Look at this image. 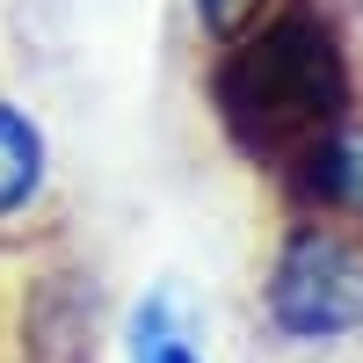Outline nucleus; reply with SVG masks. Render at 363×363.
<instances>
[{"mask_svg":"<svg viewBox=\"0 0 363 363\" xmlns=\"http://www.w3.org/2000/svg\"><path fill=\"white\" fill-rule=\"evenodd\" d=\"M211 116L255 174L284 182L363 102L356 44L335 0H269L240 37L203 58Z\"/></svg>","mask_w":363,"mask_h":363,"instance_id":"nucleus-1","label":"nucleus"},{"mask_svg":"<svg viewBox=\"0 0 363 363\" xmlns=\"http://www.w3.org/2000/svg\"><path fill=\"white\" fill-rule=\"evenodd\" d=\"M255 306H262V327L291 349H335L363 335V233L284 203Z\"/></svg>","mask_w":363,"mask_h":363,"instance_id":"nucleus-2","label":"nucleus"},{"mask_svg":"<svg viewBox=\"0 0 363 363\" xmlns=\"http://www.w3.org/2000/svg\"><path fill=\"white\" fill-rule=\"evenodd\" d=\"M124 356H131V363H203V356L189 349V327H182L174 291L138 298V313H131V327H124Z\"/></svg>","mask_w":363,"mask_h":363,"instance_id":"nucleus-5","label":"nucleus"},{"mask_svg":"<svg viewBox=\"0 0 363 363\" xmlns=\"http://www.w3.org/2000/svg\"><path fill=\"white\" fill-rule=\"evenodd\" d=\"M262 8H269V0H189V29L203 37V51H211V44L240 37V29H247Z\"/></svg>","mask_w":363,"mask_h":363,"instance_id":"nucleus-6","label":"nucleus"},{"mask_svg":"<svg viewBox=\"0 0 363 363\" xmlns=\"http://www.w3.org/2000/svg\"><path fill=\"white\" fill-rule=\"evenodd\" d=\"M277 189H284L291 211H320V218L363 233V116H349L342 131H327Z\"/></svg>","mask_w":363,"mask_h":363,"instance_id":"nucleus-3","label":"nucleus"},{"mask_svg":"<svg viewBox=\"0 0 363 363\" xmlns=\"http://www.w3.org/2000/svg\"><path fill=\"white\" fill-rule=\"evenodd\" d=\"M51 189V138L15 95H0V233L22 225Z\"/></svg>","mask_w":363,"mask_h":363,"instance_id":"nucleus-4","label":"nucleus"}]
</instances>
